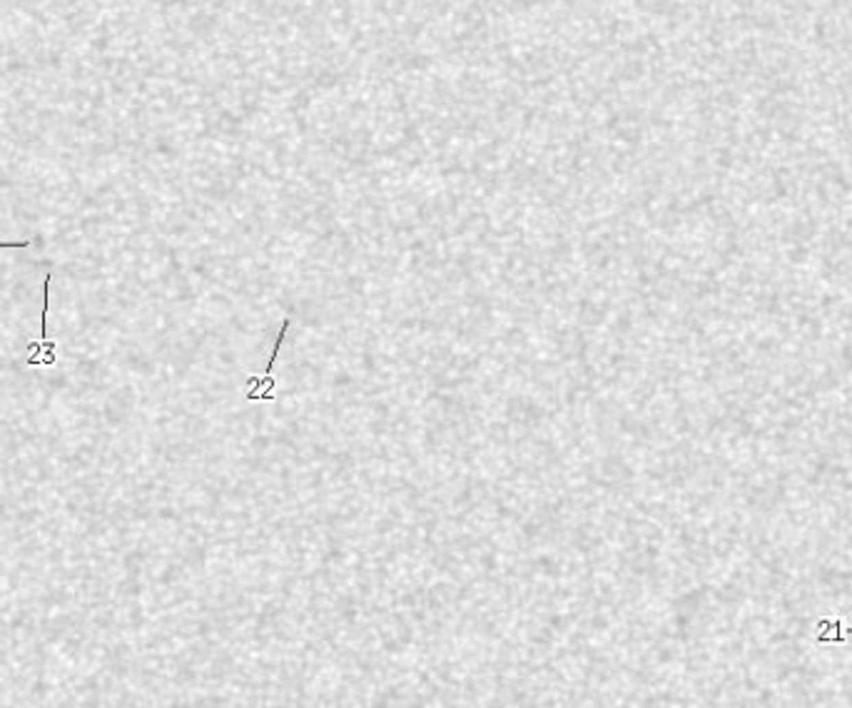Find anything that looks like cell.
Here are the masks:
<instances>
[{
	"label": "cell",
	"mask_w": 852,
	"mask_h": 708,
	"mask_svg": "<svg viewBox=\"0 0 852 708\" xmlns=\"http://www.w3.org/2000/svg\"><path fill=\"white\" fill-rule=\"evenodd\" d=\"M23 249V247H30V240H13V242H0V249Z\"/></svg>",
	"instance_id": "7a4b0ae2"
},
{
	"label": "cell",
	"mask_w": 852,
	"mask_h": 708,
	"mask_svg": "<svg viewBox=\"0 0 852 708\" xmlns=\"http://www.w3.org/2000/svg\"><path fill=\"white\" fill-rule=\"evenodd\" d=\"M845 633H850V636H852V628H845Z\"/></svg>",
	"instance_id": "3957f363"
},
{
	"label": "cell",
	"mask_w": 852,
	"mask_h": 708,
	"mask_svg": "<svg viewBox=\"0 0 852 708\" xmlns=\"http://www.w3.org/2000/svg\"><path fill=\"white\" fill-rule=\"evenodd\" d=\"M50 280L53 277L45 275L42 280V312H40V342H30V354H28V365H42V367H53L58 359V347L53 339H48V310H50Z\"/></svg>",
	"instance_id": "6da1fadb"
}]
</instances>
